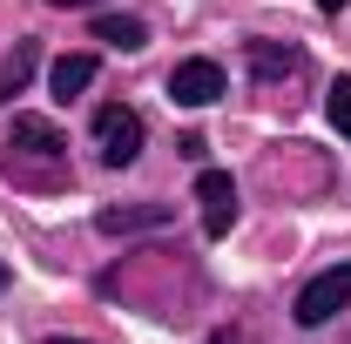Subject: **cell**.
<instances>
[{
	"label": "cell",
	"instance_id": "6da1fadb",
	"mask_svg": "<svg viewBox=\"0 0 351 344\" xmlns=\"http://www.w3.org/2000/svg\"><path fill=\"white\" fill-rule=\"evenodd\" d=\"M0 175L14 189H68V135L47 115H14L0 135Z\"/></svg>",
	"mask_w": 351,
	"mask_h": 344
},
{
	"label": "cell",
	"instance_id": "7a4b0ae2",
	"mask_svg": "<svg viewBox=\"0 0 351 344\" xmlns=\"http://www.w3.org/2000/svg\"><path fill=\"white\" fill-rule=\"evenodd\" d=\"M250 82L263 88V95H284L291 101V88L311 75V61H304V47H284V41H250Z\"/></svg>",
	"mask_w": 351,
	"mask_h": 344
},
{
	"label": "cell",
	"instance_id": "3957f363",
	"mask_svg": "<svg viewBox=\"0 0 351 344\" xmlns=\"http://www.w3.org/2000/svg\"><path fill=\"white\" fill-rule=\"evenodd\" d=\"M345 304H351V263H331L324 277H311L304 291H298V310H291V317H298L304 331H317V324H331Z\"/></svg>",
	"mask_w": 351,
	"mask_h": 344
},
{
	"label": "cell",
	"instance_id": "277c9868",
	"mask_svg": "<svg viewBox=\"0 0 351 344\" xmlns=\"http://www.w3.org/2000/svg\"><path fill=\"white\" fill-rule=\"evenodd\" d=\"M95 142H101V162H108V169H129L135 156H142V115L122 108V101L95 108Z\"/></svg>",
	"mask_w": 351,
	"mask_h": 344
},
{
	"label": "cell",
	"instance_id": "5b68a950",
	"mask_svg": "<svg viewBox=\"0 0 351 344\" xmlns=\"http://www.w3.org/2000/svg\"><path fill=\"white\" fill-rule=\"evenodd\" d=\"M223 88H230V82H223V68H217V61H203V54L169 68V101H182V108H210Z\"/></svg>",
	"mask_w": 351,
	"mask_h": 344
},
{
	"label": "cell",
	"instance_id": "8992f818",
	"mask_svg": "<svg viewBox=\"0 0 351 344\" xmlns=\"http://www.w3.org/2000/svg\"><path fill=\"white\" fill-rule=\"evenodd\" d=\"M196 203H203V236H230V223H237V182L223 169H203L196 175Z\"/></svg>",
	"mask_w": 351,
	"mask_h": 344
},
{
	"label": "cell",
	"instance_id": "52a82bcc",
	"mask_svg": "<svg viewBox=\"0 0 351 344\" xmlns=\"http://www.w3.org/2000/svg\"><path fill=\"white\" fill-rule=\"evenodd\" d=\"M169 223V203H135V210H101L95 230L101 236H135V230H162Z\"/></svg>",
	"mask_w": 351,
	"mask_h": 344
},
{
	"label": "cell",
	"instance_id": "ba28073f",
	"mask_svg": "<svg viewBox=\"0 0 351 344\" xmlns=\"http://www.w3.org/2000/svg\"><path fill=\"white\" fill-rule=\"evenodd\" d=\"M34 61H41V47H34V41H14V54L0 61V108H7L21 88L34 82Z\"/></svg>",
	"mask_w": 351,
	"mask_h": 344
},
{
	"label": "cell",
	"instance_id": "9c48e42d",
	"mask_svg": "<svg viewBox=\"0 0 351 344\" xmlns=\"http://www.w3.org/2000/svg\"><path fill=\"white\" fill-rule=\"evenodd\" d=\"M88 82H95V54H61V61L47 68V88H54L61 101H75Z\"/></svg>",
	"mask_w": 351,
	"mask_h": 344
},
{
	"label": "cell",
	"instance_id": "30bf717a",
	"mask_svg": "<svg viewBox=\"0 0 351 344\" xmlns=\"http://www.w3.org/2000/svg\"><path fill=\"white\" fill-rule=\"evenodd\" d=\"M95 41H108V47H122V54H135V47H149V27H142L135 14H101V21H95Z\"/></svg>",
	"mask_w": 351,
	"mask_h": 344
},
{
	"label": "cell",
	"instance_id": "8fae6325",
	"mask_svg": "<svg viewBox=\"0 0 351 344\" xmlns=\"http://www.w3.org/2000/svg\"><path fill=\"white\" fill-rule=\"evenodd\" d=\"M324 115H331V129L351 142V75H338V82L324 88Z\"/></svg>",
	"mask_w": 351,
	"mask_h": 344
},
{
	"label": "cell",
	"instance_id": "7c38bea8",
	"mask_svg": "<svg viewBox=\"0 0 351 344\" xmlns=\"http://www.w3.org/2000/svg\"><path fill=\"white\" fill-rule=\"evenodd\" d=\"M47 7H101V0H47Z\"/></svg>",
	"mask_w": 351,
	"mask_h": 344
},
{
	"label": "cell",
	"instance_id": "4fadbf2b",
	"mask_svg": "<svg viewBox=\"0 0 351 344\" xmlns=\"http://www.w3.org/2000/svg\"><path fill=\"white\" fill-rule=\"evenodd\" d=\"M41 344H88V338H41Z\"/></svg>",
	"mask_w": 351,
	"mask_h": 344
},
{
	"label": "cell",
	"instance_id": "5bb4252c",
	"mask_svg": "<svg viewBox=\"0 0 351 344\" xmlns=\"http://www.w3.org/2000/svg\"><path fill=\"white\" fill-rule=\"evenodd\" d=\"M317 7H324V14H338V7H345V0H317Z\"/></svg>",
	"mask_w": 351,
	"mask_h": 344
},
{
	"label": "cell",
	"instance_id": "9a60e30c",
	"mask_svg": "<svg viewBox=\"0 0 351 344\" xmlns=\"http://www.w3.org/2000/svg\"><path fill=\"white\" fill-rule=\"evenodd\" d=\"M0 291H7V263H0Z\"/></svg>",
	"mask_w": 351,
	"mask_h": 344
}]
</instances>
